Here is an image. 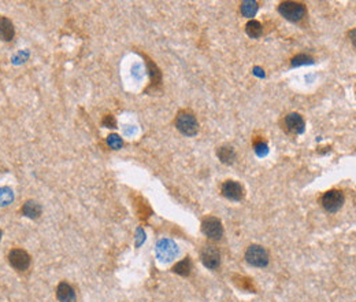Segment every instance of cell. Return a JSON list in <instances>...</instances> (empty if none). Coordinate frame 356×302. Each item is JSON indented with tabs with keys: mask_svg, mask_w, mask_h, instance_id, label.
<instances>
[{
	"mask_svg": "<svg viewBox=\"0 0 356 302\" xmlns=\"http://www.w3.org/2000/svg\"><path fill=\"white\" fill-rule=\"evenodd\" d=\"M278 13L291 22H300L306 17V6L300 2H282L278 6Z\"/></svg>",
	"mask_w": 356,
	"mask_h": 302,
	"instance_id": "obj_1",
	"label": "cell"
},
{
	"mask_svg": "<svg viewBox=\"0 0 356 302\" xmlns=\"http://www.w3.org/2000/svg\"><path fill=\"white\" fill-rule=\"evenodd\" d=\"M175 128L185 136H195L199 131V123L195 114L183 110L175 117Z\"/></svg>",
	"mask_w": 356,
	"mask_h": 302,
	"instance_id": "obj_2",
	"label": "cell"
},
{
	"mask_svg": "<svg viewBox=\"0 0 356 302\" xmlns=\"http://www.w3.org/2000/svg\"><path fill=\"white\" fill-rule=\"evenodd\" d=\"M245 261L256 268H264L269 264V253L260 245H251L245 252Z\"/></svg>",
	"mask_w": 356,
	"mask_h": 302,
	"instance_id": "obj_3",
	"label": "cell"
},
{
	"mask_svg": "<svg viewBox=\"0 0 356 302\" xmlns=\"http://www.w3.org/2000/svg\"><path fill=\"white\" fill-rule=\"evenodd\" d=\"M9 264L11 268H14L17 272H25L30 267V256L29 253L24 249H13L9 253Z\"/></svg>",
	"mask_w": 356,
	"mask_h": 302,
	"instance_id": "obj_4",
	"label": "cell"
},
{
	"mask_svg": "<svg viewBox=\"0 0 356 302\" xmlns=\"http://www.w3.org/2000/svg\"><path fill=\"white\" fill-rule=\"evenodd\" d=\"M202 231L211 240H221L223 236V227L221 220L214 216L206 217L202 221Z\"/></svg>",
	"mask_w": 356,
	"mask_h": 302,
	"instance_id": "obj_5",
	"label": "cell"
},
{
	"mask_svg": "<svg viewBox=\"0 0 356 302\" xmlns=\"http://www.w3.org/2000/svg\"><path fill=\"white\" fill-rule=\"evenodd\" d=\"M344 194L338 190H330L327 193L323 194L322 197V206L325 208V210L330 212V213H336L344 205Z\"/></svg>",
	"mask_w": 356,
	"mask_h": 302,
	"instance_id": "obj_6",
	"label": "cell"
},
{
	"mask_svg": "<svg viewBox=\"0 0 356 302\" xmlns=\"http://www.w3.org/2000/svg\"><path fill=\"white\" fill-rule=\"evenodd\" d=\"M156 254L160 261H173L178 256V246L171 239H162L156 245Z\"/></svg>",
	"mask_w": 356,
	"mask_h": 302,
	"instance_id": "obj_7",
	"label": "cell"
},
{
	"mask_svg": "<svg viewBox=\"0 0 356 302\" xmlns=\"http://www.w3.org/2000/svg\"><path fill=\"white\" fill-rule=\"evenodd\" d=\"M200 260L206 268L208 269H218L219 265H221V254H219V250H218L215 246H204L202 249V253H200Z\"/></svg>",
	"mask_w": 356,
	"mask_h": 302,
	"instance_id": "obj_8",
	"label": "cell"
},
{
	"mask_svg": "<svg viewBox=\"0 0 356 302\" xmlns=\"http://www.w3.org/2000/svg\"><path fill=\"white\" fill-rule=\"evenodd\" d=\"M221 193H222L225 198L234 201V202L242 201V199H244V195H245L244 187H242L238 182H236V180H226V182L221 186Z\"/></svg>",
	"mask_w": 356,
	"mask_h": 302,
	"instance_id": "obj_9",
	"label": "cell"
},
{
	"mask_svg": "<svg viewBox=\"0 0 356 302\" xmlns=\"http://www.w3.org/2000/svg\"><path fill=\"white\" fill-rule=\"evenodd\" d=\"M284 125H285V129H287L289 134L293 135H300L304 132V128H306V123L300 114L297 113H291L288 114L285 119H284Z\"/></svg>",
	"mask_w": 356,
	"mask_h": 302,
	"instance_id": "obj_10",
	"label": "cell"
},
{
	"mask_svg": "<svg viewBox=\"0 0 356 302\" xmlns=\"http://www.w3.org/2000/svg\"><path fill=\"white\" fill-rule=\"evenodd\" d=\"M15 36L14 24L7 17H0V39L3 41H11Z\"/></svg>",
	"mask_w": 356,
	"mask_h": 302,
	"instance_id": "obj_11",
	"label": "cell"
},
{
	"mask_svg": "<svg viewBox=\"0 0 356 302\" xmlns=\"http://www.w3.org/2000/svg\"><path fill=\"white\" fill-rule=\"evenodd\" d=\"M56 297L60 302H74L75 301V292L74 288L70 286L69 283L62 282L59 283V286L56 288Z\"/></svg>",
	"mask_w": 356,
	"mask_h": 302,
	"instance_id": "obj_12",
	"label": "cell"
},
{
	"mask_svg": "<svg viewBox=\"0 0 356 302\" xmlns=\"http://www.w3.org/2000/svg\"><path fill=\"white\" fill-rule=\"evenodd\" d=\"M217 155L219 161L225 165H233L234 161H236V157H237L232 146H221V147H218Z\"/></svg>",
	"mask_w": 356,
	"mask_h": 302,
	"instance_id": "obj_13",
	"label": "cell"
},
{
	"mask_svg": "<svg viewBox=\"0 0 356 302\" xmlns=\"http://www.w3.org/2000/svg\"><path fill=\"white\" fill-rule=\"evenodd\" d=\"M21 212L24 213V216L29 218H39L41 214V206L40 203H37L36 201H26L24 203V206L21 208Z\"/></svg>",
	"mask_w": 356,
	"mask_h": 302,
	"instance_id": "obj_14",
	"label": "cell"
},
{
	"mask_svg": "<svg viewBox=\"0 0 356 302\" xmlns=\"http://www.w3.org/2000/svg\"><path fill=\"white\" fill-rule=\"evenodd\" d=\"M245 32L249 37L252 39H259L263 33V26L262 24L256 20H251L248 21L247 25H245Z\"/></svg>",
	"mask_w": 356,
	"mask_h": 302,
	"instance_id": "obj_15",
	"label": "cell"
},
{
	"mask_svg": "<svg viewBox=\"0 0 356 302\" xmlns=\"http://www.w3.org/2000/svg\"><path fill=\"white\" fill-rule=\"evenodd\" d=\"M257 9H259V6H257L255 0H244V2H241V6H240L241 14L244 17H247V18L255 17V14L257 13Z\"/></svg>",
	"mask_w": 356,
	"mask_h": 302,
	"instance_id": "obj_16",
	"label": "cell"
},
{
	"mask_svg": "<svg viewBox=\"0 0 356 302\" xmlns=\"http://www.w3.org/2000/svg\"><path fill=\"white\" fill-rule=\"evenodd\" d=\"M191 271H192V263L188 257L184 258L183 261H180L173 267V272L181 275V276H188Z\"/></svg>",
	"mask_w": 356,
	"mask_h": 302,
	"instance_id": "obj_17",
	"label": "cell"
},
{
	"mask_svg": "<svg viewBox=\"0 0 356 302\" xmlns=\"http://www.w3.org/2000/svg\"><path fill=\"white\" fill-rule=\"evenodd\" d=\"M314 64V59L312 56L306 54H299L296 55L295 58L292 59V66L293 68H297V66H302V65H311Z\"/></svg>",
	"mask_w": 356,
	"mask_h": 302,
	"instance_id": "obj_18",
	"label": "cell"
},
{
	"mask_svg": "<svg viewBox=\"0 0 356 302\" xmlns=\"http://www.w3.org/2000/svg\"><path fill=\"white\" fill-rule=\"evenodd\" d=\"M107 143H109L110 147H113L114 150H118L122 147V140L117 135H110L109 139H107Z\"/></svg>",
	"mask_w": 356,
	"mask_h": 302,
	"instance_id": "obj_19",
	"label": "cell"
},
{
	"mask_svg": "<svg viewBox=\"0 0 356 302\" xmlns=\"http://www.w3.org/2000/svg\"><path fill=\"white\" fill-rule=\"evenodd\" d=\"M255 153L259 155V157H263L269 153V149H267V144L264 142H259V143H255Z\"/></svg>",
	"mask_w": 356,
	"mask_h": 302,
	"instance_id": "obj_20",
	"label": "cell"
},
{
	"mask_svg": "<svg viewBox=\"0 0 356 302\" xmlns=\"http://www.w3.org/2000/svg\"><path fill=\"white\" fill-rule=\"evenodd\" d=\"M103 127H106V128H115V125H117V121H115L114 115H111V114H107L106 117L103 118Z\"/></svg>",
	"mask_w": 356,
	"mask_h": 302,
	"instance_id": "obj_21",
	"label": "cell"
},
{
	"mask_svg": "<svg viewBox=\"0 0 356 302\" xmlns=\"http://www.w3.org/2000/svg\"><path fill=\"white\" fill-rule=\"evenodd\" d=\"M0 240H2V229H0Z\"/></svg>",
	"mask_w": 356,
	"mask_h": 302,
	"instance_id": "obj_22",
	"label": "cell"
}]
</instances>
